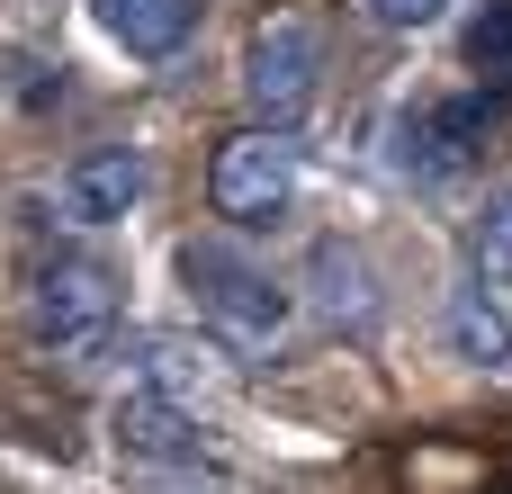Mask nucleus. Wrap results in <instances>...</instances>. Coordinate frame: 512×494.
I'll use <instances>...</instances> for the list:
<instances>
[{
  "instance_id": "f257e3e1",
  "label": "nucleus",
  "mask_w": 512,
  "mask_h": 494,
  "mask_svg": "<svg viewBox=\"0 0 512 494\" xmlns=\"http://www.w3.org/2000/svg\"><path fill=\"white\" fill-rule=\"evenodd\" d=\"M180 279H189V297L225 351H270L288 333V288L225 243H180Z\"/></svg>"
},
{
  "instance_id": "f03ea898",
  "label": "nucleus",
  "mask_w": 512,
  "mask_h": 494,
  "mask_svg": "<svg viewBox=\"0 0 512 494\" xmlns=\"http://www.w3.org/2000/svg\"><path fill=\"white\" fill-rule=\"evenodd\" d=\"M315 90H324V27L306 9H270L252 27V45H243V99H252V117L288 135L315 108Z\"/></svg>"
},
{
  "instance_id": "7ed1b4c3",
  "label": "nucleus",
  "mask_w": 512,
  "mask_h": 494,
  "mask_svg": "<svg viewBox=\"0 0 512 494\" xmlns=\"http://www.w3.org/2000/svg\"><path fill=\"white\" fill-rule=\"evenodd\" d=\"M207 198H216V216H234V225H270V216H288V198H297V144H288L279 126H243V135H225L216 162H207Z\"/></svg>"
},
{
  "instance_id": "20e7f679",
  "label": "nucleus",
  "mask_w": 512,
  "mask_h": 494,
  "mask_svg": "<svg viewBox=\"0 0 512 494\" xmlns=\"http://www.w3.org/2000/svg\"><path fill=\"white\" fill-rule=\"evenodd\" d=\"M27 324H36V342H54V351H99L108 324H117V270L90 261V252L45 261V270H36V297H27Z\"/></svg>"
},
{
  "instance_id": "39448f33",
  "label": "nucleus",
  "mask_w": 512,
  "mask_h": 494,
  "mask_svg": "<svg viewBox=\"0 0 512 494\" xmlns=\"http://www.w3.org/2000/svg\"><path fill=\"white\" fill-rule=\"evenodd\" d=\"M486 126H495V99H423L405 117V171H423V180L468 171V153L486 144Z\"/></svg>"
},
{
  "instance_id": "423d86ee",
  "label": "nucleus",
  "mask_w": 512,
  "mask_h": 494,
  "mask_svg": "<svg viewBox=\"0 0 512 494\" xmlns=\"http://www.w3.org/2000/svg\"><path fill=\"white\" fill-rule=\"evenodd\" d=\"M135 198H144V153H135V144H99V153H81L72 180H63V207H72L81 225H117Z\"/></svg>"
},
{
  "instance_id": "0eeeda50",
  "label": "nucleus",
  "mask_w": 512,
  "mask_h": 494,
  "mask_svg": "<svg viewBox=\"0 0 512 494\" xmlns=\"http://www.w3.org/2000/svg\"><path fill=\"white\" fill-rule=\"evenodd\" d=\"M117 450H135V459H198V414L180 396H162V387H135V396H117Z\"/></svg>"
},
{
  "instance_id": "6e6552de",
  "label": "nucleus",
  "mask_w": 512,
  "mask_h": 494,
  "mask_svg": "<svg viewBox=\"0 0 512 494\" xmlns=\"http://www.w3.org/2000/svg\"><path fill=\"white\" fill-rule=\"evenodd\" d=\"M99 27L126 54H180L198 27V0H99Z\"/></svg>"
},
{
  "instance_id": "1a4fd4ad",
  "label": "nucleus",
  "mask_w": 512,
  "mask_h": 494,
  "mask_svg": "<svg viewBox=\"0 0 512 494\" xmlns=\"http://www.w3.org/2000/svg\"><path fill=\"white\" fill-rule=\"evenodd\" d=\"M450 333H459V351L486 360V369L512 360V324H504V306H495L486 288H459V297H450Z\"/></svg>"
},
{
  "instance_id": "9d476101",
  "label": "nucleus",
  "mask_w": 512,
  "mask_h": 494,
  "mask_svg": "<svg viewBox=\"0 0 512 494\" xmlns=\"http://www.w3.org/2000/svg\"><path fill=\"white\" fill-rule=\"evenodd\" d=\"M468 252H477V288L504 306V297H512V189L477 216V243H468Z\"/></svg>"
},
{
  "instance_id": "9b49d317",
  "label": "nucleus",
  "mask_w": 512,
  "mask_h": 494,
  "mask_svg": "<svg viewBox=\"0 0 512 494\" xmlns=\"http://www.w3.org/2000/svg\"><path fill=\"white\" fill-rule=\"evenodd\" d=\"M468 63L495 72V81L512 90V0H486V18L468 27Z\"/></svg>"
},
{
  "instance_id": "f8f14e48",
  "label": "nucleus",
  "mask_w": 512,
  "mask_h": 494,
  "mask_svg": "<svg viewBox=\"0 0 512 494\" xmlns=\"http://www.w3.org/2000/svg\"><path fill=\"white\" fill-rule=\"evenodd\" d=\"M450 0H369V18H387V27H423V18H441Z\"/></svg>"
}]
</instances>
